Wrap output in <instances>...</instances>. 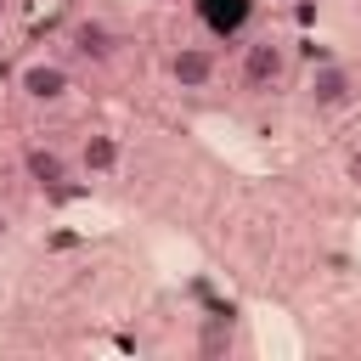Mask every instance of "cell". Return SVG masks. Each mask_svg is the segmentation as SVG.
<instances>
[{
    "label": "cell",
    "instance_id": "obj_1",
    "mask_svg": "<svg viewBox=\"0 0 361 361\" xmlns=\"http://www.w3.org/2000/svg\"><path fill=\"white\" fill-rule=\"evenodd\" d=\"M305 102H310V113H344L361 102V73L350 62H322L305 79Z\"/></svg>",
    "mask_w": 361,
    "mask_h": 361
},
{
    "label": "cell",
    "instance_id": "obj_2",
    "mask_svg": "<svg viewBox=\"0 0 361 361\" xmlns=\"http://www.w3.org/2000/svg\"><path fill=\"white\" fill-rule=\"evenodd\" d=\"M282 73H288V45H282V39H248V45H243L237 85H243L248 96H265Z\"/></svg>",
    "mask_w": 361,
    "mask_h": 361
},
{
    "label": "cell",
    "instance_id": "obj_3",
    "mask_svg": "<svg viewBox=\"0 0 361 361\" xmlns=\"http://www.w3.org/2000/svg\"><path fill=\"white\" fill-rule=\"evenodd\" d=\"M17 90H23V102H34V107H62L68 90H73V73H68L62 62H51V56H34V62L17 68Z\"/></svg>",
    "mask_w": 361,
    "mask_h": 361
},
{
    "label": "cell",
    "instance_id": "obj_4",
    "mask_svg": "<svg viewBox=\"0 0 361 361\" xmlns=\"http://www.w3.org/2000/svg\"><path fill=\"white\" fill-rule=\"evenodd\" d=\"M68 51H73L79 62H90V68H107V62H118L124 34H118L107 17H79V23L68 28Z\"/></svg>",
    "mask_w": 361,
    "mask_h": 361
},
{
    "label": "cell",
    "instance_id": "obj_5",
    "mask_svg": "<svg viewBox=\"0 0 361 361\" xmlns=\"http://www.w3.org/2000/svg\"><path fill=\"white\" fill-rule=\"evenodd\" d=\"M214 73H220V56H214L209 45H175V51H169V79H175V90H209Z\"/></svg>",
    "mask_w": 361,
    "mask_h": 361
},
{
    "label": "cell",
    "instance_id": "obj_6",
    "mask_svg": "<svg viewBox=\"0 0 361 361\" xmlns=\"http://www.w3.org/2000/svg\"><path fill=\"white\" fill-rule=\"evenodd\" d=\"M23 169H28V180H34L39 192H51V197H68V192H73V169H68V158H62L56 147H28V152H23Z\"/></svg>",
    "mask_w": 361,
    "mask_h": 361
},
{
    "label": "cell",
    "instance_id": "obj_7",
    "mask_svg": "<svg viewBox=\"0 0 361 361\" xmlns=\"http://www.w3.org/2000/svg\"><path fill=\"white\" fill-rule=\"evenodd\" d=\"M79 169L96 180V175H113L118 169V141L107 135V130H96V135H85V147H79Z\"/></svg>",
    "mask_w": 361,
    "mask_h": 361
},
{
    "label": "cell",
    "instance_id": "obj_8",
    "mask_svg": "<svg viewBox=\"0 0 361 361\" xmlns=\"http://www.w3.org/2000/svg\"><path fill=\"white\" fill-rule=\"evenodd\" d=\"M197 11H203V23H209L214 34H231V28H243L248 0H197Z\"/></svg>",
    "mask_w": 361,
    "mask_h": 361
},
{
    "label": "cell",
    "instance_id": "obj_9",
    "mask_svg": "<svg viewBox=\"0 0 361 361\" xmlns=\"http://www.w3.org/2000/svg\"><path fill=\"white\" fill-rule=\"evenodd\" d=\"M350 180H355V186H361V147H355V152H350Z\"/></svg>",
    "mask_w": 361,
    "mask_h": 361
},
{
    "label": "cell",
    "instance_id": "obj_10",
    "mask_svg": "<svg viewBox=\"0 0 361 361\" xmlns=\"http://www.w3.org/2000/svg\"><path fill=\"white\" fill-rule=\"evenodd\" d=\"M0 237H6V220H0Z\"/></svg>",
    "mask_w": 361,
    "mask_h": 361
},
{
    "label": "cell",
    "instance_id": "obj_11",
    "mask_svg": "<svg viewBox=\"0 0 361 361\" xmlns=\"http://www.w3.org/2000/svg\"><path fill=\"white\" fill-rule=\"evenodd\" d=\"M0 17H6V0H0Z\"/></svg>",
    "mask_w": 361,
    "mask_h": 361
}]
</instances>
